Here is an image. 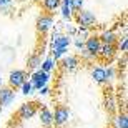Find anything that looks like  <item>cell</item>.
Returning a JSON list of instances; mask_svg holds the SVG:
<instances>
[{
  "instance_id": "cell-24",
  "label": "cell",
  "mask_w": 128,
  "mask_h": 128,
  "mask_svg": "<svg viewBox=\"0 0 128 128\" xmlns=\"http://www.w3.org/2000/svg\"><path fill=\"white\" fill-rule=\"evenodd\" d=\"M105 76H106V82L115 80V76H116V70H115L113 66H108V68H105Z\"/></svg>"
},
{
  "instance_id": "cell-14",
  "label": "cell",
  "mask_w": 128,
  "mask_h": 128,
  "mask_svg": "<svg viewBox=\"0 0 128 128\" xmlns=\"http://www.w3.org/2000/svg\"><path fill=\"white\" fill-rule=\"evenodd\" d=\"M98 38H100V42L105 43V45H115L116 40H118V37H116V33L113 30H105V32H102Z\"/></svg>"
},
{
  "instance_id": "cell-19",
  "label": "cell",
  "mask_w": 128,
  "mask_h": 128,
  "mask_svg": "<svg viewBox=\"0 0 128 128\" xmlns=\"http://www.w3.org/2000/svg\"><path fill=\"white\" fill-rule=\"evenodd\" d=\"M62 4V0H43V7L48 10V12H53V10H57Z\"/></svg>"
},
{
  "instance_id": "cell-10",
  "label": "cell",
  "mask_w": 128,
  "mask_h": 128,
  "mask_svg": "<svg viewBox=\"0 0 128 128\" xmlns=\"http://www.w3.org/2000/svg\"><path fill=\"white\" fill-rule=\"evenodd\" d=\"M14 98H15V92L10 86H2L0 88V108L10 105L14 102Z\"/></svg>"
},
{
  "instance_id": "cell-12",
  "label": "cell",
  "mask_w": 128,
  "mask_h": 128,
  "mask_svg": "<svg viewBox=\"0 0 128 128\" xmlns=\"http://www.w3.org/2000/svg\"><path fill=\"white\" fill-rule=\"evenodd\" d=\"M90 75L92 78H93V82L95 83H100V85H103V83H106V76H105V66H93L90 72Z\"/></svg>"
},
{
  "instance_id": "cell-26",
  "label": "cell",
  "mask_w": 128,
  "mask_h": 128,
  "mask_svg": "<svg viewBox=\"0 0 128 128\" xmlns=\"http://www.w3.org/2000/svg\"><path fill=\"white\" fill-rule=\"evenodd\" d=\"M12 2L14 0H0V12L7 14V10H10V7H12Z\"/></svg>"
},
{
  "instance_id": "cell-21",
  "label": "cell",
  "mask_w": 128,
  "mask_h": 128,
  "mask_svg": "<svg viewBox=\"0 0 128 128\" xmlns=\"http://www.w3.org/2000/svg\"><path fill=\"white\" fill-rule=\"evenodd\" d=\"M83 5H85V0H72L70 8L72 12H80V10H83Z\"/></svg>"
},
{
  "instance_id": "cell-23",
  "label": "cell",
  "mask_w": 128,
  "mask_h": 128,
  "mask_svg": "<svg viewBox=\"0 0 128 128\" xmlns=\"http://www.w3.org/2000/svg\"><path fill=\"white\" fill-rule=\"evenodd\" d=\"M62 17H63L65 20H68V22L73 18V12H72L70 7H65V5H62Z\"/></svg>"
},
{
  "instance_id": "cell-3",
  "label": "cell",
  "mask_w": 128,
  "mask_h": 128,
  "mask_svg": "<svg viewBox=\"0 0 128 128\" xmlns=\"http://www.w3.org/2000/svg\"><path fill=\"white\" fill-rule=\"evenodd\" d=\"M27 80H28V76H27V72L25 70H12L8 75V86L12 90L20 88Z\"/></svg>"
},
{
  "instance_id": "cell-2",
  "label": "cell",
  "mask_w": 128,
  "mask_h": 128,
  "mask_svg": "<svg viewBox=\"0 0 128 128\" xmlns=\"http://www.w3.org/2000/svg\"><path fill=\"white\" fill-rule=\"evenodd\" d=\"M70 43H72V37L57 32L55 35H53V38H52V50L60 52L62 55H65L66 50H68V47H70Z\"/></svg>"
},
{
  "instance_id": "cell-13",
  "label": "cell",
  "mask_w": 128,
  "mask_h": 128,
  "mask_svg": "<svg viewBox=\"0 0 128 128\" xmlns=\"http://www.w3.org/2000/svg\"><path fill=\"white\" fill-rule=\"evenodd\" d=\"M38 116H40V123L43 125V126H52L53 125V115H52V110L48 108H40V112H38Z\"/></svg>"
},
{
  "instance_id": "cell-27",
  "label": "cell",
  "mask_w": 128,
  "mask_h": 128,
  "mask_svg": "<svg viewBox=\"0 0 128 128\" xmlns=\"http://www.w3.org/2000/svg\"><path fill=\"white\" fill-rule=\"evenodd\" d=\"M73 45H75L80 52L83 50V47H85V45H83V40H80V38H75V40H73Z\"/></svg>"
},
{
  "instance_id": "cell-9",
  "label": "cell",
  "mask_w": 128,
  "mask_h": 128,
  "mask_svg": "<svg viewBox=\"0 0 128 128\" xmlns=\"http://www.w3.org/2000/svg\"><path fill=\"white\" fill-rule=\"evenodd\" d=\"M37 112H38L37 103H33V102H30V103H24L18 108V116L22 120H28V118H32Z\"/></svg>"
},
{
  "instance_id": "cell-22",
  "label": "cell",
  "mask_w": 128,
  "mask_h": 128,
  "mask_svg": "<svg viewBox=\"0 0 128 128\" xmlns=\"http://www.w3.org/2000/svg\"><path fill=\"white\" fill-rule=\"evenodd\" d=\"M118 50H120V52H123V53L128 50V37H126V33L118 40Z\"/></svg>"
},
{
  "instance_id": "cell-1",
  "label": "cell",
  "mask_w": 128,
  "mask_h": 128,
  "mask_svg": "<svg viewBox=\"0 0 128 128\" xmlns=\"http://www.w3.org/2000/svg\"><path fill=\"white\" fill-rule=\"evenodd\" d=\"M76 24H78V27H82V28H88L90 30L92 27H95L96 24V17L95 14L92 12V10H80V12H76Z\"/></svg>"
},
{
  "instance_id": "cell-20",
  "label": "cell",
  "mask_w": 128,
  "mask_h": 128,
  "mask_svg": "<svg viewBox=\"0 0 128 128\" xmlns=\"http://www.w3.org/2000/svg\"><path fill=\"white\" fill-rule=\"evenodd\" d=\"M75 33H76L75 38H80V40H83V42H85L86 38L90 37V30H88V28H82V27H78Z\"/></svg>"
},
{
  "instance_id": "cell-25",
  "label": "cell",
  "mask_w": 128,
  "mask_h": 128,
  "mask_svg": "<svg viewBox=\"0 0 128 128\" xmlns=\"http://www.w3.org/2000/svg\"><path fill=\"white\" fill-rule=\"evenodd\" d=\"M20 88H22V93H24V95H30V93H33V86H32V83H30L28 80L25 82Z\"/></svg>"
},
{
  "instance_id": "cell-11",
  "label": "cell",
  "mask_w": 128,
  "mask_h": 128,
  "mask_svg": "<svg viewBox=\"0 0 128 128\" xmlns=\"http://www.w3.org/2000/svg\"><path fill=\"white\" fill-rule=\"evenodd\" d=\"M115 53H116V45H105V43H102L96 57L103 58V60H112L115 57Z\"/></svg>"
},
{
  "instance_id": "cell-29",
  "label": "cell",
  "mask_w": 128,
  "mask_h": 128,
  "mask_svg": "<svg viewBox=\"0 0 128 128\" xmlns=\"http://www.w3.org/2000/svg\"><path fill=\"white\" fill-rule=\"evenodd\" d=\"M48 93H50V86L48 85H45V86L40 88V95H48Z\"/></svg>"
},
{
  "instance_id": "cell-7",
  "label": "cell",
  "mask_w": 128,
  "mask_h": 128,
  "mask_svg": "<svg viewBox=\"0 0 128 128\" xmlns=\"http://www.w3.org/2000/svg\"><path fill=\"white\" fill-rule=\"evenodd\" d=\"M83 45H85V47H83V50H86V52L92 53L93 57H96V55H98L100 47H102V42H100V38L96 37V35H90V37L83 42Z\"/></svg>"
},
{
  "instance_id": "cell-4",
  "label": "cell",
  "mask_w": 128,
  "mask_h": 128,
  "mask_svg": "<svg viewBox=\"0 0 128 128\" xmlns=\"http://www.w3.org/2000/svg\"><path fill=\"white\" fill-rule=\"evenodd\" d=\"M30 83H32L33 86V90H40L42 86L48 85V82H50V75L48 73H43L42 70H37V72H33L32 76H30Z\"/></svg>"
},
{
  "instance_id": "cell-15",
  "label": "cell",
  "mask_w": 128,
  "mask_h": 128,
  "mask_svg": "<svg viewBox=\"0 0 128 128\" xmlns=\"http://www.w3.org/2000/svg\"><path fill=\"white\" fill-rule=\"evenodd\" d=\"M115 123H116V128H128V115L125 113V112L116 113V116H115Z\"/></svg>"
},
{
  "instance_id": "cell-8",
  "label": "cell",
  "mask_w": 128,
  "mask_h": 128,
  "mask_svg": "<svg viewBox=\"0 0 128 128\" xmlns=\"http://www.w3.org/2000/svg\"><path fill=\"white\" fill-rule=\"evenodd\" d=\"M80 65V60L76 55H63L62 57V68L65 72H75Z\"/></svg>"
},
{
  "instance_id": "cell-30",
  "label": "cell",
  "mask_w": 128,
  "mask_h": 128,
  "mask_svg": "<svg viewBox=\"0 0 128 128\" xmlns=\"http://www.w3.org/2000/svg\"><path fill=\"white\" fill-rule=\"evenodd\" d=\"M4 86V80H2V76H0V88Z\"/></svg>"
},
{
  "instance_id": "cell-18",
  "label": "cell",
  "mask_w": 128,
  "mask_h": 128,
  "mask_svg": "<svg viewBox=\"0 0 128 128\" xmlns=\"http://www.w3.org/2000/svg\"><path fill=\"white\" fill-rule=\"evenodd\" d=\"M55 68V62L52 60V57H48V58H45L42 63H40V70L43 72V73H48L50 75V72Z\"/></svg>"
},
{
  "instance_id": "cell-5",
  "label": "cell",
  "mask_w": 128,
  "mask_h": 128,
  "mask_svg": "<svg viewBox=\"0 0 128 128\" xmlns=\"http://www.w3.org/2000/svg\"><path fill=\"white\" fill-rule=\"evenodd\" d=\"M52 115H53V123L58 125V126L65 125L70 120V110L66 106H57L55 112H52Z\"/></svg>"
},
{
  "instance_id": "cell-16",
  "label": "cell",
  "mask_w": 128,
  "mask_h": 128,
  "mask_svg": "<svg viewBox=\"0 0 128 128\" xmlns=\"http://www.w3.org/2000/svg\"><path fill=\"white\" fill-rule=\"evenodd\" d=\"M105 108L108 110L110 113H116V112H118V105H116V100H115L112 95H108L106 98H105Z\"/></svg>"
},
{
  "instance_id": "cell-28",
  "label": "cell",
  "mask_w": 128,
  "mask_h": 128,
  "mask_svg": "<svg viewBox=\"0 0 128 128\" xmlns=\"http://www.w3.org/2000/svg\"><path fill=\"white\" fill-rule=\"evenodd\" d=\"M80 53H82V57L85 58V60H93V58H95L93 55H92V53H88V52H86V50H82Z\"/></svg>"
},
{
  "instance_id": "cell-6",
  "label": "cell",
  "mask_w": 128,
  "mask_h": 128,
  "mask_svg": "<svg viewBox=\"0 0 128 128\" xmlns=\"http://www.w3.org/2000/svg\"><path fill=\"white\" fill-rule=\"evenodd\" d=\"M52 27H53V17L50 14H42L37 18V30L42 33V35H45Z\"/></svg>"
},
{
  "instance_id": "cell-17",
  "label": "cell",
  "mask_w": 128,
  "mask_h": 128,
  "mask_svg": "<svg viewBox=\"0 0 128 128\" xmlns=\"http://www.w3.org/2000/svg\"><path fill=\"white\" fill-rule=\"evenodd\" d=\"M40 63H42V58L38 57V55H32V57L27 60V66H28L30 70H33V72L40 70Z\"/></svg>"
}]
</instances>
